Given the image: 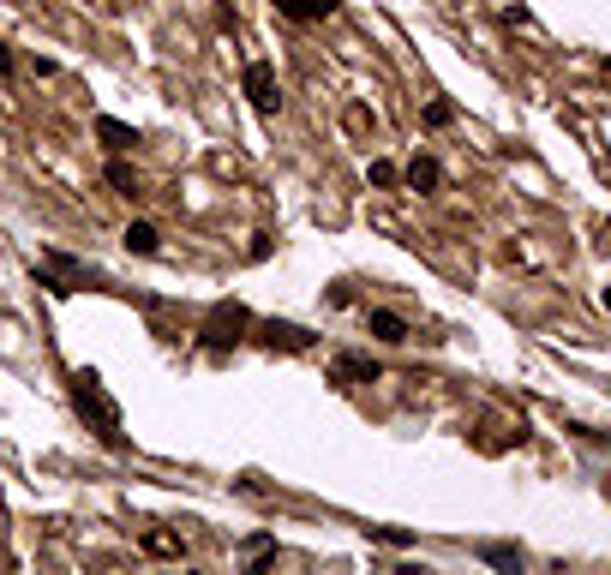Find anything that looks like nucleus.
Here are the masks:
<instances>
[{
	"label": "nucleus",
	"instance_id": "obj_1",
	"mask_svg": "<svg viewBox=\"0 0 611 575\" xmlns=\"http://www.w3.org/2000/svg\"><path fill=\"white\" fill-rule=\"evenodd\" d=\"M72 408H78V420L108 444V450H120L126 438H120V402L102 390V378L84 366V372H72Z\"/></svg>",
	"mask_w": 611,
	"mask_h": 575
},
{
	"label": "nucleus",
	"instance_id": "obj_2",
	"mask_svg": "<svg viewBox=\"0 0 611 575\" xmlns=\"http://www.w3.org/2000/svg\"><path fill=\"white\" fill-rule=\"evenodd\" d=\"M252 336V312L240 306V300H216L210 312H204V324H198V342H204V354H234L240 342Z\"/></svg>",
	"mask_w": 611,
	"mask_h": 575
},
{
	"label": "nucleus",
	"instance_id": "obj_3",
	"mask_svg": "<svg viewBox=\"0 0 611 575\" xmlns=\"http://www.w3.org/2000/svg\"><path fill=\"white\" fill-rule=\"evenodd\" d=\"M246 342H258V348H270V354H312V348H318V336H312L306 324H288V318H264V324H252Z\"/></svg>",
	"mask_w": 611,
	"mask_h": 575
},
{
	"label": "nucleus",
	"instance_id": "obj_4",
	"mask_svg": "<svg viewBox=\"0 0 611 575\" xmlns=\"http://www.w3.org/2000/svg\"><path fill=\"white\" fill-rule=\"evenodd\" d=\"M240 90H246V102H252L258 114H276V108H282V84H276V66H270V60H252V66L240 72Z\"/></svg>",
	"mask_w": 611,
	"mask_h": 575
},
{
	"label": "nucleus",
	"instance_id": "obj_5",
	"mask_svg": "<svg viewBox=\"0 0 611 575\" xmlns=\"http://www.w3.org/2000/svg\"><path fill=\"white\" fill-rule=\"evenodd\" d=\"M378 378H384V366H378L372 354H336V360H330V384H342V390L378 384Z\"/></svg>",
	"mask_w": 611,
	"mask_h": 575
},
{
	"label": "nucleus",
	"instance_id": "obj_6",
	"mask_svg": "<svg viewBox=\"0 0 611 575\" xmlns=\"http://www.w3.org/2000/svg\"><path fill=\"white\" fill-rule=\"evenodd\" d=\"M402 186H414V192H438V186H444V168H438V156H414V162L402 168Z\"/></svg>",
	"mask_w": 611,
	"mask_h": 575
},
{
	"label": "nucleus",
	"instance_id": "obj_7",
	"mask_svg": "<svg viewBox=\"0 0 611 575\" xmlns=\"http://www.w3.org/2000/svg\"><path fill=\"white\" fill-rule=\"evenodd\" d=\"M96 138H102V144H108L114 156H126V150L138 144V132H132L126 120H114V114H96Z\"/></svg>",
	"mask_w": 611,
	"mask_h": 575
},
{
	"label": "nucleus",
	"instance_id": "obj_8",
	"mask_svg": "<svg viewBox=\"0 0 611 575\" xmlns=\"http://www.w3.org/2000/svg\"><path fill=\"white\" fill-rule=\"evenodd\" d=\"M48 270H54V276H60L66 288H84V282H102V276H96L90 264H78L72 252H48Z\"/></svg>",
	"mask_w": 611,
	"mask_h": 575
},
{
	"label": "nucleus",
	"instance_id": "obj_9",
	"mask_svg": "<svg viewBox=\"0 0 611 575\" xmlns=\"http://www.w3.org/2000/svg\"><path fill=\"white\" fill-rule=\"evenodd\" d=\"M366 330H372L378 342H390V348H396V342H408V318H402V312H384V306H378V312H366Z\"/></svg>",
	"mask_w": 611,
	"mask_h": 575
},
{
	"label": "nucleus",
	"instance_id": "obj_10",
	"mask_svg": "<svg viewBox=\"0 0 611 575\" xmlns=\"http://www.w3.org/2000/svg\"><path fill=\"white\" fill-rule=\"evenodd\" d=\"M342 0H276V12L282 18H294V24H318V18H330Z\"/></svg>",
	"mask_w": 611,
	"mask_h": 575
},
{
	"label": "nucleus",
	"instance_id": "obj_11",
	"mask_svg": "<svg viewBox=\"0 0 611 575\" xmlns=\"http://www.w3.org/2000/svg\"><path fill=\"white\" fill-rule=\"evenodd\" d=\"M102 180H108V192H120V198H138V174H132V162H126V156H108Z\"/></svg>",
	"mask_w": 611,
	"mask_h": 575
},
{
	"label": "nucleus",
	"instance_id": "obj_12",
	"mask_svg": "<svg viewBox=\"0 0 611 575\" xmlns=\"http://www.w3.org/2000/svg\"><path fill=\"white\" fill-rule=\"evenodd\" d=\"M120 240H126V252H138V258H150V252H156V246H162V234H156V228H150V222H132V228H126V234H120Z\"/></svg>",
	"mask_w": 611,
	"mask_h": 575
},
{
	"label": "nucleus",
	"instance_id": "obj_13",
	"mask_svg": "<svg viewBox=\"0 0 611 575\" xmlns=\"http://www.w3.org/2000/svg\"><path fill=\"white\" fill-rule=\"evenodd\" d=\"M366 180H372L378 192H396V186H402V168H396V162H372V168H366Z\"/></svg>",
	"mask_w": 611,
	"mask_h": 575
},
{
	"label": "nucleus",
	"instance_id": "obj_14",
	"mask_svg": "<svg viewBox=\"0 0 611 575\" xmlns=\"http://www.w3.org/2000/svg\"><path fill=\"white\" fill-rule=\"evenodd\" d=\"M144 552H150V558H180L186 546H180L174 534H144Z\"/></svg>",
	"mask_w": 611,
	"mask_h": 575
},
{
	"label": "nucleus",
	"instance_id": "obj_15",
	"mask_svg": "<svg viewBox=\"0 0 611 575\" xmlns=\"http://www.w3.org/2000/svg\"><path fill=\"white\" fill-rule=\"evenodd\" d=\"M372 540H378V546H390V552L414 546V534H408V528H372Z\"/></svg>",
	"mask_w": 611,
	"mask_h": 575
},
{
	"label": "nucleus",
	"instance_id": "obj_16",
	"mask_svg": "<svg viewBox=\"0 0 611 575\" xmlns=\"http://www.w3.org/2000/svg\"><path fill=\"white\" fill-rule=\"evenodd\" d=\"M486 564H498V570H522V552H516V546H486Z\"/></svg>",
	"mask_w": 611,
	"mask_h": 575
},
{
	"label": "nucleus",
	"instance_id": "obj_17",
	"mask_svg": "<svg viewBox=\"0 0 611 575\" xmlns=\"http://www.w3.org/2000/svg\"><path fill=\"white\" fill-rule=\"evenodd\" d=\"M450 120H456V102H444V96L426 102V126H450Z\"/></svg>",
	"mask_w": 611,
	"mask_h": 575
},
{
	"label": "nucleus",
	"instance_id": "obj_18",
	"mask_svg": "<svg viewBox=\"0 0 611 575\" xmlns=\"http://www.w3.org/2000/svg\"><path fill=\"white\" fill-rule=\"evenodd\" d=\"M6 72H12V48H0V78H6Z\"/></svg>",
	"mask_w": 611,
	"mask_h": 575
}]
</instances>
